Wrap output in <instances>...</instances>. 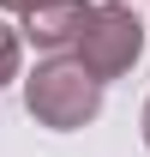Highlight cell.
Here are the masks:
<instances>
[{
	"label": "cell",
	"mask_w": 150,
	"mask_h": 157,
	"mask_svg": "<svg viewBox=\"0 0 150 157\" xmlns=\"http://www.w3.org/2000/svg\"><path fill=\"white\" fill-rule=\"evenodd\" d=\"M6 67H12V42L0 36V78H6Z\"/></svg>",
	"instance_id": "obj_1"
},
{
	"label": "cell",
	"mask_w": 150,
	"mask_h": 157,
	"mask_svg": "<svg viewBox=\"0 0 150 157\" xmlns=\"http://www.w3.org/2000/svg\"><path fill=\"white\" fill-rule=\"evenodd\" d=\"M6 6H36V0H6Z\"/></svg>",
	"instance_id": "obj_2"
}]
</instances>
